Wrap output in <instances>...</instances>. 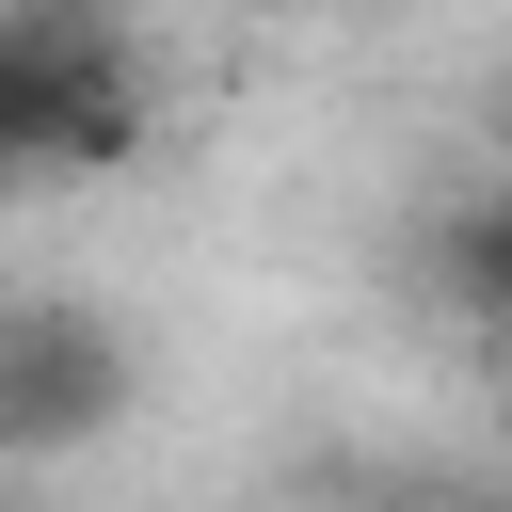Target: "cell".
Segmentation results:
<instances>
[{"instance_id":"obj_1","label":"cell","mask_w":512,"mask_h":512,"mask_svg":"<svg viewBox=\"0 0 512 512\" xmlns=\"http://www.w3.org/2000/svg\"><path fill=\"white\" fill-rule=\"evenodd\" d=\"M144 400V352L128 320H96L80 288H16L0 304V464H64V448H112Z\"/></svg>"},{"instance_id":"obj_2","label":"cell","mask_w":512,"mask_h":512,"mask_svg":"<svg viewBox=\"0 0 512 512\" xmlns=\"http://www.w3.org/2000/svg\"><path fill=\"white\" fill-rule=\"evenodd\" d=\"M144 128H160V96H144L128 32H80L64 96H48V176H128V160H144Z\"/></svg>"},{"instance_id":"obj_3","label":"cell","mask_w":512,"mask_h":512,"mask_svg":"<svg viewBox=\"0 0 512 512\" xmlns=\"http://www.w3.org/2000/svg\"><path fill=\"white\" fill-rule=\"evenodd\" d=\"M80 32H96V16H64V0H0V192L48 176V96H64Z\"/></svg>"},{"instance_id":"obj_4","label":"cell","mask_w":512,"mask_h":512,"mask_svg":"<svg viewBox=\"0 0 512 512\" xmlns=\"http://www.w3.org/2000/svg\"><path fill=\"white\" fill-rule=\"evenodd\" d=\"M432 288H448L480 336H512V176H496V192H464V208L432 224Z\"/></svg>"},{"instance_id":"obj_5","label":"cell","mask_w":512,"mask_h":512,"mask_svg":"<svg viewBox=\"0 0 512 512\" xmlns=\"http://www.w3.org/2000/svg\"><path fill=\"white\" fill-rule=\"evenodd\" d=\"M496 352H512V336H496Z\"/></svg>"}]
</instances>
